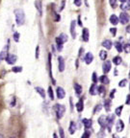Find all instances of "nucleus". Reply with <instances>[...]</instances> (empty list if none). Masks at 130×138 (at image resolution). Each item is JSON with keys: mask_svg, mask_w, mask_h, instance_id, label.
<instances>
[{"mask_svg": "<svg viewBox=\"0 0 130 138\" xmlns=\"http://www.w3.org/2000/svg\"><path fill=\"white\" fill-rule=\"evenodd\" d=\"M14 17H15V21L16 24L20 26L24 23V20H25V14H24L23 10L21 9H16L14 11Z\"/></svg>", "mask_w": 130, "mask_h": 138, "instance_id": "1", "label": "nucleus"}, {"mask_svg": "<svg viewBox=\"0 0 130 138\" xmlns=\"http://www.w3.org/2000/svg\"><path fill=\"white\" fill-rule=\"evenodd\" d=\"M54 110H55V113H56L58 119H61L65 114V112H66V107H65V105L56 104L55 106H54Z\"/></svg>", "mask_w": 130, "mask_h": 138, "instance_id": "2", "label": "nucleus"}, {"mask_svg": "<svg viewBox=\"0 0 130 138\" xmlns=\"http://www.w3.org/2000/svg\"><path fill=\"white\" fill-rule=\"evenodd\" d=\"M106 120H107V122H106V128L108 129V131H111L112 127L114 125V121H115V115L111 114L106 116Z\"/></svg>", "mask_w": 130, "mask_h": 138, "instance_id": "3", "label": "nucleus"}, {"mask_svg": "<svg viewBox=\"0 0 130 138\" xmlns=\"http://www.w3.org/2000/svg\"><path fill=\"white\" fill-rule=\"evenodd\" d=\"M129 19H130V16L127 13H125V12L120 13V16H119V20L120 21V23L121 24L128 23V22H129Z\"/></svg>", "mask_w": 130, "mask_h": 138, "instance_id": "4", "label": "nucleus"}, {"mask_svg": "<svg viewBox=\"0 0 130 138\" xmlns=\"http://www.w3.org/2000/svg\"><path fill=\"white\" fill-rule=\"evenodd\" d=\"M111 67H112V63H111L110 61H105L103 65H102V69H103V72L104 73H109L111 70Z\"/></svg>", "mask_w": 130, "mask_h": 138, "instance_id": "5", "label": "nucleus"}, {"mask_svg": "<svg viewBox=\"0 0 130 138\" xmlns=\"http://www.w3.org/2000/svg\"><path fill=\"white\" fill-rule=\"evenodd\" d=\"M6 62L7 63H9V64H14V62H16V60H17V58L15 57L14 55H12V54H8L7 55V57H6Z\"/></svg>", "mask_w": 130, "mask_h": 138, "instance_id": "6", "label": "nucleus"}, {"mask_svg": "<svg viewBox=\"0 0 130 138\" xmlns=\"http://www.w3.org/2000/svg\"><path fill=\"white\" fill-rule=\"evenodd\" d=\"M56 93H57V97L59 99H64L65 96H66V91H65V89H64L63 87H61V86L57 87Z\"/></svg>", "mask_w": 130, "mask_h": 138, "instance_id": "7", "label": "nucleus"}, {"mask_svg": "<svg viewBox=\"0 0 130 138\" xmlns=\"http://www.w3.org/2000/svg\"><path fill=\"white\" fill-rule=\"evenodd\" d=\"M84 61H85L87 64H91V62L94 61V55L91 52H88L84 57Z\"/></svg>", "mask_w": 130, "mask_h": 138, "instance_id": "8", "label": "nucleus"}, {"mask_svg": "<svg viewBox=\"0 0 130 138\" xmlns=\"http://www.w3.org/2000/svg\"><path fill=\"white\" fill-rule=\"evenodd\" d=\"M123 129H124V123L121 120H118L117 123H116V129H117V131L120 132V131L123 130Z\"/></svg>", "mask_w": 130, "mask_h": 138, "instance_id": "9", "label": "nucleus"}, {"mask_svg": "<svg viewBox=\"0 0 130 138\" xmlns=\"http://www.w3.org/2000/svg\"><path fill=\"white\" fill-rule=\"evenodd\" d=\"M120 2H121L120 8L122 9L123 12L126 13V11L130 10V2H128V1H123V0H120Z\"/></svg>", "mask_w": 130, "mask_h": 138, "instance_id": "10", "label": "nucleus"}, {"mask_svg": "<svg viewBox=\"0 0 130 138\" xmlns=\"http://www.w3.org/2000/svg\"><path fill=\"white\" fill-rule=\"evenodd\" d=\"M58 63H59V71L63 72L65 70V61L63 57H58Z\"/></svg>", "mask_w": 130, "mask_h": 138, "instance_id": "11", "label": "nucleus"}, {"mask_svg": "<svg viewBox=\"0 0 130 138\" xmlns=\"http://www.w3.org/2000/svg\"><path fill=\"white\" fill-rule=\"evenodd\" d=\"M89 38H90V33H89V30L87 28L83 29V32H82V38L85 42L89 41Z\"/></svg>", "mask_w": 130, "mask_h": 138, "instance_id": "12", "label": "nucleus"}, {"mask_svg": "<svg viewBox=\"0 0 130 138\" xmlns=\"http://www.w3.org/2000/svg\"><path fill=\"white\" fill-rule=\"evenodd\" d=\"M98 124H99V126H100L101 128H102V129H104L106 128V122H107V120H106V116H100L99 118H98Z\"/></svg>", "mask_w": 130, "mask_h": 138, "instance_id": "13", "label": "nucleus"}, {"mask_svg": "<svg viewBox=\"0 0 130 138\" xmlns=\"http://www.w3.org/2000/svg\"><path fill=\"white\" fill-rule=\"evenodd\" d=\"M82 123H83V125H84L85 129H91V126H92V121H91V119H83Z\"/></svg>", "mask_w": 130, "mask_h": 138, "instance_id": "14", "label": "nucleus"}, {"mask_svg": "<svg viewBox=\"0 0 130 138\" xmlns=\"http://www.w3.org/2000/svg\"><path fill=\"white\" fill-rule=\"evenodd\" d=\"M76 109L78 112H82L83 109H84V102H83V99H80L78 101V103L76 104Z\"/></svg>", "mask_w": 130, "mask_h": 138, "instance_id": "15", "label": "nucleus"}, {"mask_svg": "<svg viewBox=\"0 0 130 138\" xmlns=\"http://www.w3.org/2000/svg\"><path fill=\"white\" fill-rule=\"evenodd\" d=\"M98 80L100 81L102 85H108L109 82H110V80H109V78L106 76V75H102L98 78Z\"/></svg>", "mask_w": 130, "mask_h": 138, "instance_id": "16", "label": "nucleus"}, {"mask_svg": "<svg viewBox=\"0 0 130 138\" xmlns=\"http://www.w3.org/2000/svg\"><path fill=\"white\" fill-rule=\"evenodd\" d=\"M109 20H110V23L112 24V25H117V24L119 23V17L116 15V14H111L110 18H109Z\"/></svg>", "mask_w": 130, "mask_h": 138, "instance_id": "17", "label": "nucleus"}, {"mask_svg": "<svg viewBox=\"0 0 130 138\" xmlns=\"http://www.w3.org/2000/svg\"><path fill=\"white\" fill-rule=\"evenodd\" d=\"M98 93V91H97V86H96V84H92L90 87V94L92 96L96 95Z\"/></svg>", "mask_w": 130, "mask_h": 138, "instance_id": "18", "label": "nucleus"}, {"mask_svg": "<svg viewBox=\"0 0 130 138\" xmlns=\"http://www.w3.org/2000/svg\"><path fill=\"white\" fill-rule=\"evenodd\" d=\"M75 130H76V124L73 121H71L69 124V127H68V131L70 134H73L75 132Z\"/></svg>", "mask_w": 130, "mask_h": 138, "instance_id": "19", "label": "nucleus"}, {"mask_svg": "<svg viewBox=\"0 0 130 138\" xmlns=\"http://www.w3.org/2000/svg\"><path fill=\"white\" fill-rule=\"evenodd\" d=\"M97 91H98V94L101 96V97H104L106 95V88L104 86H100L97 87Z\"/></svg>", "mask_w": 130, "mask_h": 138, "instance_id": "20", "label": "nucleus"}, {"mask_svg": "<svg viewBox=\"0 0 130 138\" xmlns=\"http://www.w3.org/2000/svg\"><path fill=\"white\" fill-rule=\"evenodd\" d=\"M102 46L106 49H108V50H110L111 48H112V41H111L110 39H106L104 40L103 42H102Z\"/></svg>", "mask_w": 130, "mask_h": 138, "instance_id": "21", "label": "nucleus"}, {"mask_svg": "<svg viewBox=\"0 0 130 138\" xmlns=\"http://www.w3.org/2000/svg\"><path fill=\"white\" fill-rule=\"evenodd\" d=\"M35 89H36V91L38 92L40 95L42 96V98H43V99L45 98V95H46V94H45V91H44V89H43V87H41V86H37Z\"/></svg>", "mask_w": 130, "mask_h": 138, "instance_id": "22", "label": "nucleus"}, {"mask_svg": "<svg viewBox=\"0 0 130 138\" xmlns=\"http://www.w3.org/2000/svg\"><path fill=\"white\" fill-rule=\"evenodd\" d=\"M74 90H75V93L76 95H81L82 94V86L79 85V84H74Z\"/></svg>", "mask_w": 130, "mask_h": 138, "instance_id": "23", "label": "nucleus"}, {"mask_svg": "<svg viewBox=\"0 0 130 138\" xmlns=\"http://www.w3.org/2000/svg\"><path fill=\"white\" fill-rule=\"evenodd\" d=\"M75 21L72 20L71 21V24H70V34H71L72 38H75Z\"/></svg>", "mask_w": 130, "mask_h": 138, "instance_id": "24", "label": "nucleus"}, {"mask_svg": "<svg viewBox=\"0 0 130 138\" xmlns=\"http://www.w3.org/2000/svg\"><path fill=\"white\" fill-rule=\"evenodd\" d=\"M111 105H112V101H111V99H107V100L104 101V107H105V109L107 110V111H110Z\"/></svg>", "mask_w": 130, "mask_h": 138, "instance_id": "25", "label": "nucleus"}, {"mask_svg": "<svg viewBox=\"0 0 130 138\" xmlns=\"http://www.w3.org/2000/svg\"><path fill=\"white\" fill-rule=\"evenodd\" d=\"M115 47H116V49H117V51H118L119 53L123 51V45H122L120 41H117V42L115 43Z\"/></svg>", "mask_w": 130, "mask_h": 138, "instance_id": "26", "label": "nucleus"}, {"mask_svg": "<svg viewBox=\"0 0 130 138\" xmlns=\"http://www.w3.org/2000/svg\"><path fill=\"white\" fill-rule=\"evenodd\" d=\"M121 62H122V59L120 57V56H117L113 59V62H114V64L115 65H120L121 64Z\"/></svg>", "mask_w": 130, "mask_h": 138, "instance_id": "27", "label": "nucleus"}, {"mask_svg": "<svg viewBox=\"0 0 130 138\" xmlns=\"http://www.w3.org/2000/svg\"><path fill=\"white\" fill-rule=\"evenodd\" d=\"M99 58H100V60H102V61H105L106 59H107V52H106L105 50H101L100 52H99Z\"/></svg>", "mask_w": 130, "mask_h": 138, "instance_id": "28", "label": "nucleus"}, {"mask_svg": "<svg viewBox=\"0 0 130 138\" xmlns=\"http://www.w3.org/2000/svg\"><path fill=\"white\" fill-rule=\"evenodd\" d=\"M48 70H49V75L52 78V72H51V55H48Z\"/></svg>", "mask_w": 130, "mask_h": 138, "instance_id": "29", "label": "nucleus"}, {"mask_svg": "<svg viewBox=\"0 0 130 138\" xmlns=\"http://www.w3.org/2000/svg\"><path fill=\"white\" fill-rule=\"evenodd\" d=\"M122 109H123V106L122 105H120V106H118V107H116L115 109V113L117 116H120V114H121V111H122Z\"/></svg>", "mask_w": 130, "mask_h": 138, "instance_id": "30", "label": "nucleus"}, {"mask_svg": "<svg viewBox=\"0 0 130 138\" xmlns=\"http://www.w3.org/2000/svg\"><path fill=\"white\" fill-rule=\"evenodd\" d=\"M59 38H61V40L63 41V43H65V42H67V36L65 33H62V34H61Z\"/></svg>", "mask_w": 130, "mask_h": 138, "instance_id": "31", "label": "nucleus"}, {"mask_svg": "<svg viewBox=\"0 0 130 138\" xmlns=\"http://www.w3.org/2000/svg\"><path fill=\"white\" fill-rule=\"evenodd\" d=\"M48 95H49V98H50L51 100H54V92H53L51 86L48 87Z\"/></svg>", "mask_w": 130, "mask_h": 138, "instance_id": "32", "label": "nucleus"}, {"mask_svg": "<svg viewBox=\"0 0 130 138\" xmlns=\"http://www.w3.org/2000/svg\"><path fill=\"white\" fill-rule=\"evenodd\" d=\"M90 136H91V131L89 129H87V130H85V132L83 133V135H82V138H90Z\"/></svg>", "mask_w": 130, "mask_h": 138, "instance_id": "33", "label": "nucleus"}, {"mask_svg": "<svg viewBox=\"0 0 130 138\" xmlns=\"http://www.w3.org/2000/svg\"><path fill=\"white\" fill-rule=\"evenodd\" d=\"M123 51H124L125 53H130V44L129 43H127V44H125V45H123Z\"/></svg>", "mask_w": 130, "mask_h": 138, "instance_id": "34", "label": "nucleus"}, {"mask_svg": "<svg viewBox=\"0 0 130 138\" xmlns=\"http://www.w3.org/2000/svg\"><path fill=\"white\" fill-rule=\"evenodd\" d=\"M126 84H127V80H126V79H123V80H121V81H120L119 86H120V87H124V86H126Z\"/></svg>", "mask_w": 130, "mask_h": 138, "instance_id": "35", "label": "nucleus"}, {"mask_svg": "<svg viewBox=\"0 0 130 138\" xmlns=\"http://www.w3.org/2000/svg\"><path fill=\"white\" fill-rule=\"evenodd\" d=\"M91 80H92V81H94V84H96V81H97V75H96V72H94L92 73V76H91Z\"/></svg>", "mask_w": 130, "mask_h": 138, "instance_id": "36", "label": "nucleus"}, {"mask_svg": "<svg viewBox=\"0 0 130 138\" xmlns=\"http://www.w3.org/2000/svg\"><path fill=\"white\" fill-rule=\"evenodd\" d=\"M21 70H22V68L20 66H16V67H14V68H13V72H15V73L21 72Z\"/></svg>", "mask_w": 130, "mask_h": 138, "instance_id": "37", "label": "nucleus"}, {"mask_svg": "<svg viewBox=\"0 0 130 138\" xmlns=\"http://www.w3.org/2000/svg\"><path fill=\"white\" fill-rule=\"evenodd\" d=\"M109 3H110V5L112 6V8H116V7H117V1H116V0H110Z\"/></svg>", "mask_w": 130, "mask_h": 138, "instance_id": "38", "label": "nucleus"}, {"mask_svg": "<svg viewBox=\"0 0 130 138\" xmlns=\"http://www.w3.org/2000/svg\"><path fill=\"white\" fill-rule=\"evenodd\" d=\"M97 136H98V138H104V137H105V133H104V130H103V129H101V131L98 134H97Z\"/></svg>", "mask_w": 130, "mask_h": 138, "instance_id": "39", "label": "nucleus"}, {"mask_svg": "<svg viewBox=\"0 0 130 138\" xmlns=\"http://www.w3.org/2000/svg\"><path fill=\"white\" fill-rule=\"evenodd\" d=\"M59 132H60V138H65V132H64V129L62 128H60Z\"/></svg>", "mask_w": 130, "mask_h": 138, "instance_id": "40", "label": "nucleus"}, {"mask_svg": "<svg viewBox=\"0 0 130 138\" xmlns=\"http://www.w3.org/2000/svg\"><path fill=\"white\" fill-rule=\"evenodd\" d=\"M14 41H16V42L19 40V34L18 33L14 34Z\"/></svg>", "mask_w": 130, "mask_h": 138, "instance_id": "41", "label": "nucleus"}, {"mask_svg": "<svg viewBox=\"0 0 130 138\" xmlns=\"http://www.w3.org/2000/svg\"><path fill=\"white\" fill-rule=\"evenodd\" d=\"M36 5L38 6V11L40 12V14L42 15V8H41V5H42V3H41V2H36Z\"/></svg>", "mask_w": 130, "mask_h": 138, "instance_id": "42", "label": "nucleus"}, {"mask_svg": "<svg viewBox=\"0 0 130 138\" xmlns=\"http://www.w3.org/2000/svg\"><path fill=\"white\" fill-rule=\"evenodd\" d=\"M56 43H57V46L58 45H63V41L61 40V38H56Z\"/></svg>", "mask_w": 130, "mask_h": 138, "instance_id": "43", "label": "nucleus"}, {"mask_svg": "<svg viewBox=\"0 0 130 138\" xmlns=\"http://www.w3.org/2000/svg\"><path fill=\"white\" fill-rule=\"evenodd\" d=\"M39 56H40V46H37L36 47V59H39Z\"/></svg>", "mask_w": 130, "mask_h": 138, "instance_id": "44", "label": "nucleus"}, {"mask_svg": "<svg viewBox=\"0 0 130 138\" xmlns=\"http://www.w3.org/2000/svg\"><path fill=\"white\" fill-rule=\"evenodd\" d=\"M101 107H102V105H97L96 106V108H95V110H94V112H95V113H96V112H97L98 110H100V109H101Z\"/></svg>", "mask_w": 130, "mask_h": 138, "instance_id": "45", "label": "nucleus"}, {"mask_svg": "<svg viewBox=\"0 0 130 138\" xmlns=\"http://www.w3.org/2000/svg\"><path fill=\"white\" fill-rule=\"evenodd\" d=\"M110 32H111V34H112V36H116V34H117V29L116 28H111Z\"/></svg>", "mask_w": 130, "mask_h": 138, "instance_id": "46", "label": "nucleus"}, {"mask_svg": "<svg viewBox=\"0 0 130 138\" xmlns=\"http://www.w3.org/2000/svg\"><path fill=\"white\" fill-rule=\"evenodd\" d=\"M125 104H126V105H130V94H128L127 97H126V102H125Z\"/></svg>", "mask_w": 130, "mask_h": 138, "instance_id": "47", "label": "nucleus"}, {"mask_svg": "<svg viewBox=\"0 0 130 138\" xmlns=\"http://www.w3.org/2000/svg\"><path fill=\"white\" fill-rule=\"evenodd\" d=\"M117 92V90L116 89H113V90L111 91V93H110V98L112 99V98H114V96H115V93Z\"/></svg>", "mask_w": 130, "mask_h": 138, "instance_id": "48", "label": "nucleus"}, {"mask_svg": "<svg viewBox=\"0 0 130 138\" xmlns=\"http://www.w3.org/2000/svg\"><path fill=\"white\" fill-rule=\"evenodd\" d=\"M74 4L76 5V6H81L82 2L81 1H79V0H75V1H74Z\"/></svg>", "mask_w": 130, "mask_h": 138, "instance_id": "49", "label": "nucleus"}, {"mask_svg": "<svg viewBox=\"0 0 130 138\" xmlns=\"http://www.w3.org/2000/svg\"><path fill=\"white\" fill-rule=\"evenodd\" d=\"M57 49H58V51H60V52H61V51L63 50V45H58Z\"/></svg>", "mask_w": 130, "mask_h": 138, "instance_id": "50", "label": "nucleus"}, {"mask_svg": "<svg viewBox=\"0 0 130 138\" xmlns=\"http://www.w3.org/2000/svg\"><path fill=\"white\" fill-rule=\"evenodd\" d=\"M56 21H59L60 20V16H59V14H56V18H55Z\"/></svg>", "mask_w": 130, "mask_h": 138, "instance_id": "51", "label": "nucleus"}, {"mask_svg": "<svg viewBox=\"0 0 130 138\" xmlns=\"http://www.w3.org/2000/svg\"><path fill=\"white\" fill-rule=\"evenodd\" d=\"M126 31H127V33H130V25L126 27Z\"/></svg>", "mask_w": 130, "mask_h": 138, "instance_id": "52", "label": "nucleus"}, {"mask_svg": "<svg viewBox=\"0 0 130 138\" xmlns=\"http://www.w3.org/2000/svg\"><path fill=\"white\" fill-rule=\"evenodd\" d=\"M53 138H58L57 134H56V133H53Z\"/></svg>", "mask_w": 130, "mask_h": 138, "instance_id": "53", "label": "nucleus"}, {"mask_svg": "<svg viewBox=\"0 0 130 138\" xmlns=\"http://www.w3.org/2000/svg\"><path fill=\"white\" fill-rule=\"evenodd\" d=\"M0 138H5V137H4V135H3V134L0 133Z\"/></svg>", "mask_w": 130, "mask_h": 138, "instance_id": "54", "label": "nucleus"}, {"mask_svg": "<svg viewBox=\"0 0 130 138\" xmlns=\"http://www.w3.org/2000/svg\"><path fill=\"white\" fill-rule=\"evenodd\" d=\"M113 138H118V136H117L116 134H114V135H113Z\"/></svg>", "mask_w": 130, "mask_h": 138, "instance_id": "55", "label": "nucleus"}, {"mask_svg": "<svg viewBox=\"0 0 130 138\" xmlns=\"http://www.w3.org/2000/svg\"><path fill=\"white\" fill-rule=\"evenodd\" d=\"M10 138H16V137H10Z\"/></svg>", "mask_w": 130, "mask_h": 138, "instance_id": "56", "label": "nucleus"}, {"mask_svg": "<svg viewBox=\"0 0 130 138\" xmlns=\"http://www.w3.org/2000/svg\"><path fill=\"white\" fill-rule=\"evenodd\" d=\"M129 89H130V85H129Z\"/></svg>", "mask_w": 130, "mask_h": 138, "instance_id": "57", "label": "nucleus"}, {"mask_svg": "<svg viewBox=\"0 0 130 138\" xmlns=\"http://www.w3.org/2000/svg\"><path fill=\"white\" fill-rule=\"evenodd\" d=\"M123 138H125V137H123Z\"/></svg>", "mask_w": 130, "mask_h": 138, "instance_id": "58", "label": "nucleus"}]
</instances>
